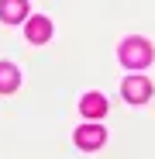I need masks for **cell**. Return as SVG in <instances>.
<instances>
[{
  "mask_svg": "<svg viewBox=\"0 0 155 159\" xmlns=\"http://www.w3.org/2000/svg\"><path fill=\"white\" fill-rule=\"evenodd\" d=\"M152 56H155V52H152V45H148L145 38H124V42H121V62L131 66V69L148 66Z\"/></svg>",
  "mask_w": 155,
  "mask_h": 159,
  "instance_id": "cell-1",
  "label": "cell"
},
{
  "mask_svg": "<svg viewBox=\"0 0 155 159\" xmlns=\"http://www.w3.org/2000/svg\"><path fill=\"white\" fill-rule=\"evenodd\" d=\"M124 97L131 100V104H145L152 97V83H148L145 76H127L124 80Z\"/></svg>",
  "mask_w": 155,
  "mask_h": 159,
  "instance_id": "cell-2",
  "label": "cell"
},
{
  "mask_svg": "<svg viewBox=\"0 0 155 159\" xmlns=\"http://www.w3.org/2000/svg\"><path fill=\"white\" fill-rule=\"evenodd\" d=\"M103 139H107V131H103L100 125H83V128H76V145H80V149H100Z\"/></svg>",
  "mask_w": 155,
  "mask_h": 159,
  "instance_id": "cell-3",
  "label": "cell"
},
{
  "mask_svg": "<svg viewBox=\"0 0 155 159\" xmlns=\"http://www.w3.org/2000/svg\"><path fill=\"white\" fill-rule=\"evenodd\" d=\"M24 35H28V42H31V45L48 42V38H52V21H48V17H35V21H28Z\"/></svg>",
  "mask_w": 155,
  "mask_h": 159,
  "instance_id": "cell-4",
  "label": "cell"
},
{
  "mask_svg": "<svg viewBox=\"0 0 155 159\" xmlns=\"http://www.w3.org/2000/svg\"><path fill=\"white\" fill-rule=\"evenodd\" d=\"M80 111H83L86 118H103V114H107V100H103L100 93H86V97L80 100Z\"/></svg>",
  "mask_w": 155,
  "mask_h": 159,
  "instance_id": "cell-5",
  "label": "cell"
},
{
  "mask_svg": "<svg viewBox=\"0 0 155 159\" xmlns=\"http://www.w3.org/2000/svg\"><path fill=\"white\" fill-rule=\"evenodd\" d=\"M24 14H28V7H24V0H0V17H4L7 24L21 21Z\"/></svg>",
  "mask_w": 155,
  "mask_h": 159,
  "instance_id": "cell-6",
  "label": "cell"
},
{
  "mask_svg": "<svg viewBox=\"0 0 155 159\" xmlns=\"http://www.w3.org/2000/svg\"><path fill=\"white\" fill-rule=\"evenodd\" d=\"M17 69L11 66V62H0V93H14L17 90Z\"/></svg>",
  "mask_w": 155,
  "mask_h": 159,
  "instance_id": "cell-7",
  "label": "cell"
}]
</instances>
